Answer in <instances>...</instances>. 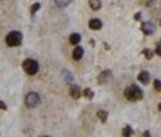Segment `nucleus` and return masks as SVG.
I'll use <instances>...</instances> for the list:
<instances>
[{"label":"nucleus","mask_w":161,"mask_h":137,"mask_svg":"<svg viewBox=\"0 0 161 137\" xmlns=\"http://www.w3.org/2000/svg\"><path fill=\"white\" fill-rule=\"evenodd\" d=\"M124 94H125V98L127 100H130V102H139V100L143 97L142 90H140L139 87H136V85H130V87H127Z\"/></svg>","instance_id":"1"},{"label":"nucleus","mask_w":161,"mask_h":137,"mask_svg":"<svg viewBox=\"0 0 161 137\" xmlns=\"http://www.w3.org/2000/svg\"><path fill=\"white\" fill-rule=\"evenodd\" d=\"M23 42V34L20 31H11L6 36V45L8 46H20Z\"/></svg>","instance_id":"2"},{"label":"nucleus","mask_w":161,"mask_h":137,"mask_svg":"<svg viewBox=\"0 0 161 137\" xmlns=\"http://www.w3.org/2000/svg\"><path fill=\"white\" fill-rule=\"evenodd\" d=\"M23 68L27 75H36L39 72V64L35 60H25L23 63Z\"/></svg>","instance_id":"3"},{"label":"nucleus","mask_w":161,"mask_h":137,"mask_svg":"<svg viewBox=\"0 0 161 137\" xmlns=\"http://www.w3.org/2000/svg\"><path fill=\"white\" fill-rule=\"evenodd\" d=\"M40 103V97L37 92H28L27 97H25V104L27 107H36L37 104Z\"/></svg>","instance_id":"4"},{"label":"nucleus","mask_w":161,"mask_h":137,"mask_svg":"<svg viewBox=\"0 0 161 137\" xmlns=\"http://www.w3.org/2000/svg\"><path fill=\"white\" fill-rule=\"evenodd\" d=\"M142 30H143L145 34H152L155 31V25L151 21H145V23H142Z\"/></svg>","instance_id":"5"},{"label":"nucleus","mask_w":161,"mask_h":137,"mask_svg":"<svg viewBox=\"0 0 161 137\" xmlns=\"http://www.w3.org/2000/svg\"><path fill=\"white\" fill-rule=\"evenodd\" d=\"M69 94L73 97V98H79L80 95H82V91H80V88L78 87V85H70Z\"/></svg>","instance_id":"6"},{"label":"nucleus","mask_w":161,"mask_h":137,"mask_svg":"<svg viewBox=\"0 0 161 137\" xmlns=\"http://www.w3.org/2000/svg\"><path fill=\"white\" fill-rule=\"evenodd\" d=\"M88 27L91 30H100L102 28V21L99 18H92V20H90V23H88Z\"/></svg>","instance_id":"7"},{"label":"nucleus","mask_w":161,"mask_h":137,"mask_svg":"<svg viewBox=\"0 0 161 137\" xmlns=\"http://www.w3.org/2000/svg\"><path fill=\"white\" fill-rule=\"evenodd\" d=\"M82 57H84V49H82L80 46H76V48L73 49V60L79 61Z\"/></svg>","instance_id":"8"},{"label":"nucleus","mask_w":161,"mask_h":137,"mask_svg":"<svg viewBox=\"0 0 161 137\" xmlns=\"http://www.w3.org/2000/svg\"><path fill=\"white\" fill-rule=\"evenodd\" d=\"M69 42H70V45H79V42H80V34H78V33L70 34Z\"/></svg>","instance_id":"9"},{"label":"nucleus","mask_w":161,"mask_h":137,"mask_svg":"<svg viewBox=\"0 0 161 137\" xmlns=\"http://www.w3.org/2000/svg\"><path fill=\"white\" fill-rule=\"evenodd\" d=\"M110 78V72L109 70H104L100 73V76H99V82L100 83H104V82H107V79Z\"/></svg>","instance_id":"10"},{"label":"nucleus","mask_w":161,"mask_h":137,"mask_svg":"<svg viewBox=\"0 0 161 137\" xmlns=\"http://www.w3.org/2000/svg\"><path fill=\"white\" fill-rule=\"evenodd\" d=\"M139 80H140L142 83H148V82H149V73L145 72V70L140 72V73H139Z\"/></svg>","instance_id":"11"},{"label":"nucleus","mask_w":161,"mask_h":137,"mask_svg":"<svg viewBox=\"0 0 161 137\" xmlns=\"http://www.w3.org/2000/svg\"><path fill=\"white\" fill-rule=\"evenodd\" d=\"M88 5H90V8H91L92 11H99V9L102 8L100 0H90V2H88Z\"/></svg>","instance_id":"12"},{"label":"nucleus","mask_w":161,"mask_h":137,"mask_svg":"<svg viewBox=\"0 0 161 137\" xmlns=\"http://www.w3.org/2000/svg\"><path fill=\"white\" fill-rule=\"evenodd\" d=\"M54 2H55V5H57L58 8H66V6L70 5L72 0H54Z\"/></svg>","instance_id":"13"},{"label":"nucleus","mask_w":161,"mask_h":137,"mask_svg":"<svg viewBox=\"0 0 161 137\" xmlns=\"http://www.w3.org/2000/svg\"><path fill=\"white\" fill-rule=\"evenodd\" d=\"M133 134V130H131V127H124V130H122V137H131Z\"/></svg>","instance_id":"14"},{"label":"nucleus","mask_w":161,"mask_h":137,"mask_svg":"<svg viewBox=\"0 0 161 137\" xmlns=\"http://www.w3.org/2000/svg\"><path fill=\"white\" fill-rule=\"evenodd\" d=\"M97 116H99V119H100L102 122H106V119H107V113H106L104 110H99V112H97Z\"/></svg>","instance_id":"15"},{"label":"nucleus","mask_w":161,"mask_h":137,"mask_svg":"<svg viewBox=\"0 0 161 137\" xmlns=\"http://www.w3.org/2000/svg\"><path fill=\"white\" fill-rule=\"evenodd\" d=\"M82 95L84 97H87V98H92V95H94V92L90 90V88H85L84 91H82Z\"/></svg>","instance_id":"16"},{"label":"nucleus","mask_w":161,"mask_h":137,"mask_svg":"<svg viewBox=\"0 0 161 137\" xmlns=\"http://www.w3.org/2000/svg\"><path fill=\"white\" fill-rule=\"evenodd\" d=\"M39 8H40V3H35V5H32L30 12H32V13H36V12L39 11Z\"/></svg>","instance_id":"17"},{"label":"nucleus","mask_w":161,"mask_h":137,"mask_svg":"<svg viewBox=\"0 0 161 137\" xmlns=\"http://www.w3.org/2000/svg\"><path fill=\"white\" fill-rule=\"evenodd\" d=\"M143 55H145L146 58H152L154 57V51H151V49H145V51H143Z\"/></svg>","instance_id":"18"},{"label":"nucleus","mask_w":161,"mask_h":137,"mask_svg":"<svg viewBox=\"0 0 161 137\" xmlns=\"http://www.w3.org/2000/svg\"><path fill=\"white\" fill-rule=\"evenodd\" d=\"M154 87H155V90H157V91H160V79L154 80Z\"/></svg>","instance_id":"19"},{"label":"nucleus","mask_w":161,"mask_h":137,"mask_svg":"<svg viewBox=\"0 0 161 137\" xmlns=\"http://www.w3.org/2000/svg\"><path fill=\"white\" fill-rule=\"evenodd\" d=\"M155 54H157V55H160V54H161V51H160V43H157V46H155Z\"/></svg>","instance_id":"20"},{"label":"nucleus","mask_w":161,"mask_h":137,"mask_svg":"<svg viewBox=\"0 0 161 137\" xmlns=\"http://www.w3.org/2000/svg\"><path fill=\"white\" fill-rule=\"evenodd\" d=\"M140 18H142V13H140V12H139V13H136V15H134V20H140Z\"/></svg>","instance_id":"21"},{"label":"nucleus","mask_w":161,"mask_h":137,"mask_svg":"<svg viewBox=\"0 0 161 137\" xmlns=\"http://www.w3.org/2000/svg\"><path fill=\"white\" fill-rule=\"evenodd\" d=\"M0 109H3V110L6 109V104H5V103H3V102H0Z\"/></svg>","instance_id":"22"},{"label":"nucleus","mask_w":161,"mask_h":137,"mask_svg":"<svg viewBox=\"0 0 161 137\" xmlns=\"http://www.w3.org/2000/svg\"><path fill=\"white\" fill-rule=\"evenodd\" d=\"M143 137H151L149 131H145V133H143Z\"/></svg>","instance_id":"23"},{"label":"nucleus","mask_w":161,"mask_h":137,"mask_svg":"<svg viewBox=\"0 0 161 137\" xmlns=\"http://www.w3.org/2000/svg\"><path fill=\"white\" fill-rule=\"evenodd\" d=\"M43 137H48V136H43Z\"/></svg>","instance_id":"24"}]
</instances>
